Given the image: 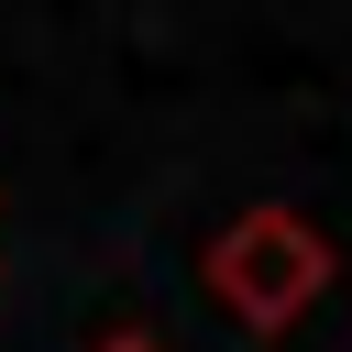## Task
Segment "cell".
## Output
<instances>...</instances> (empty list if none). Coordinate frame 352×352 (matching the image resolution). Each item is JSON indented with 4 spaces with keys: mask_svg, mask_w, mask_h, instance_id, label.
Returning a JSON list of instances; mask_svg holds the SVG:
<instances>
[{
    "mask_svg": "<svg viewBox=\"0 0 352 352\" xmlns=\"http://www.w3.org/2000/svg\"><path fill=\"white\" fill-rule=\"evenodd\" d=\"M88 352H176V341H154V330H99Z\"/></svg>",
    "mask_w": 352,
    "mask_h": 352,
    "instance_id": "7a4b0ae2",
    "label": "cell"
},
{
    "mask_svg": "<svg viewBox=\"0 0 352 352\" xmlns=\"http://www.w3.org/2000/svg\"><path fill=\"white\" fill-rule=\"evenodd\" d=\"M330 275H341L330 231H319L308 209H286V198H264V209L220 220V231H209V253H198V286H209V297H220V319H242L253 341L297 330V319L330 297Z\"/></svg>",
    "mask_w": 352,
    "mask_h": 352,
    "instance_id": "6da1fadb",
    "label": "cell"
}]
</instances>
